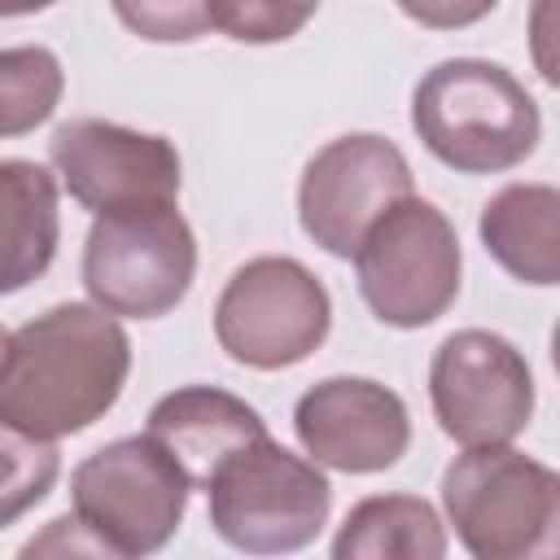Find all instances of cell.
<instances>
[{"label": "cell", "mask_w": 560, "mask_h": 560, "mask_svg": "<svg viewBox=\"0 0 560 560\" xmlns=\"http://www.w3.org/2000/svg\"><path fill=\"white\" fill-rule=\"evenodd\" d=\"M188 490L184 468L149 433L118 438L70 472L74 521L96 538L101 556L162 551L188 512Z\"/></svg>", "instance_id": "8992f818"}, {"label": "cell", "mask_w": 560, "mask_h": 560, "mask_svg": "<svg viewBox=\"0 0 560 560\" xmlns=\"http://www.w3.org/2000/svg\"><path fill=\"white\" fill-rule=\"evenodd\" d=\"M332 328V298L289 254H258L236 267L214 302V337L232 363L280 372L311 359Z\"/></svg>", "instance_id": "ba28073f"}, {"label": "cell", "mask_w": 560, "mask_h": 560, "mask_svg": "<svg viewBox=\"0 0 560 560\" xmlns=\"http://www.w3.org/2000/svg\"><path fill=\"white\" fill-rule=\"evenodd\" d=\"M48 158L66 192L92 214L179 197V153L153 131L105 118H70L52 131Z\"/></svg>", "instance_id": "8fae6325"}, {"label": "cell", "mask_w": 560, "mask_h": 560, "mask_svg": "<svg viewBox=\"0 0 560 560\" xmlns=\"http://www.w3.org/2000/svg\"><path fill=\"white\" fill-rule=\"evenodd\" d=\"M486 254L521 284L560 280V192L551 184H508L477 219Z\"/></svg>", "instance_id": "5bb4252c"}, {"label": "cell", "mask_w": 560, "mask_h": 560, "mask_svg": "<svg viewBox=\"0 0 560 560\" xmlns=\"http://www.w3.org/2000/svg\"><path fill=\"white\" fill-rule=\"evenodd\" d=\"M57 0H0V18H26V13H39Z\"/></svg>", "instance_id": "7402d4cb"}, {"label": "cell", "mask_w": 560, "mask_h": 560, "mask_svg": "<svg viewBox=\"0 0 560 560\" xmlns=\"http://www.w3.org/2000/svg\"><path fill=\"white\" fill-rule=\"evenodd\" d=\"M411 127L459 175L512 171L542 140L538 101L512 70L481 57L438 61L411 92Z\"/></svg>", "instance_id": "7a4b0ae2"}, {"label": "cell", "mask_w": 560, "mask_h": 560, "mask_svg": "<svg viewBox=\"0 0 560 560\" xmlns=\"http://www.w3.org/2000/svg\"><path fill=\"white\" fill-rule=\"evenodd\" d=\"M337 560H442L446 556V525L433 503L416 494H372L359 499L337 538Z\"/></svg>", "instance_id": "2e32d148"}, {"label": "cell", "mask_w": 560, "mask_h": 560, "mask_svg": "<svg viewBox=\"0 0 560 560\" xmlns=\"http://www.w3.org/2000/svg\"><path fill=\"white\" fill-rule=\"evenodd\" d=\"M293 433L319 468L368 477L394 468L411 446L407 402L368 376H328L293 407Z\"/></svg>", "instance_id": "7c38bea8"}, {"label": "cell", "mask_w": 560, "mask_h": 560, "mask_svg": "<svg viewBox=\"0 0 560 560\" xmlns=\"http://www.w3.org/2000/svg\"><path fill=\"white\" fill-rule=\"evenodd\" d=\"M114 18L149 44H188L210 31L206 0H109Z\"/></svg>", "instance_id": "ffe728a7"}, {"label": "cell", "mask_w": 560, "mask_h": 560, "mask_svg": "<svg viewBox=\"0 0 560 560\" xmlns=\"http://www.w3.org/2000/svg\"><path fill=\"white\" fill-rule=\"evenodd\" d=\"M197 276V236L175 201L101 210L83 241V289L118 319L175 311Z\"/></svg>", "instance_id": "5b68a950"}, {"label": "cell", "mask_w": 560, "mask_h": 560, "mask_svg": "<svg viewBox=\"0 0 560 560\" xmlns=\"http://www.w3.org/2000/svg\"><path fill=\"white\" fill-rule=\"evenodd\" d=\"M66 74L57 52L39 44L22 48H0V140L4 136H26L39 122L52 118L61 105Z\"/></svg>", "instance_id": "e0dca14e"}, {"label": "cell", "mask_w": 560, "mask_h": 560, "mask_svg": "<svg viewBox=\"0 0 560 560\" xmlns=\"http://www.w3.org/2000/svg\"><path fill=\"white\" fill-rule=\"evenodd\" d=\"M206 494L214 534L249 556L302 551L332 512V486L319 464L271 442V433L232 451L206 481Z\"/></svg>", "instance_id": "277c9868"}, {"label": "cell", "mask_w": 560, "mask_h": 560, "mask_svg": "<svg viewBox=\"0 0 560 560\" xmlns=\"http://www.w3.org/2000/svg\"><path fill=\"white\" fill-rule=\"evenodd\" d=\"M61 472V455L52 442L31 438L0 420V529L26 516L52 490Z\"/></svg>", "instance_id": "ac0fdd59"}, {"label": "cell", "mask_w": 560, "mask_h": 560, "mask_svg": "<svg viewBox=\"0 0 560 560\" xmlns=\"http://www.w3.org/2000/svg\"><path fill=\"white\" fill-rule=\"evenodd\" d=\"M429 402L451 442L503 446L529 429L534 372L508 337L490 328H459L433 350Z\"/></svg>", "instance_id": "9c48e42d"}, {"label": "cell", "mask_w": 560, "mask_h": 560, "mask_svg": "<svg viewBox=\"0 0 560 560\" xmlns=\"http://www.w3.org/2000/svg\"><path fill=\"white\" fill-rule=\"evenodd\" d=\"M4 350H9V332L0 328V363H4Z\"/></svg>", "instance_id": "603a6c76"}, {"label": "cell", "mask_w": 560, "mask_h": 560, "mask_svg": "<svg viewBox=\"0 0 560 560\" xmlns=\"http://www.w3.org/2000/svg\"><path fill=\"white\" fill-rule=\"evenodd\" d=\"M442 508L477 560L551 556L560 534V477L503 446H464L442 472Z\"/></svg>", "instance_id": "3957f363"}, {"label": "cell", "mask_w": 560, "mask_h": 560, "mask_svg": "<svg viewBox=\"0 0 560 560\" xmlns=\"http://www.w3.org/2000/svg\"><path fill=\"white\" fill-rule=\"evenodd\" d=\"M354 276L368 311L389 328H424L459 298V236L451 219L424 201H394L354 245Z\"/></svg>", "instance_id": "52a82bcc"}, {"label": "cell", "mask_w": 560, "mask_h": 560, "mask_svg": "<svg viewBox=\"0 0 560 560\" xmlns=\"http://www.w3.org/2000/svg\"><path fill=\"white\" fill-rule=\"evenodd\" d=\"M210 26L236 44H280L293 39L319 9V0H206Z\"/></svg>", "instance_id": "d6986e66"}, {"label": "cell", "mask_w": 560, "mask_h": 560, "mask_svg": "<svg viewBox=\"0 0 560 560\" xmlns=\"http://www.w3.org/2000/svg\"><path fill=\"white\" fill-rule=\"evenodd\" d=\"M131 341L96 302H57L9 332L0 363V420L57 442L92 429L122 394Z\"/></svg>", "instance_id": "6da1fadb"}, {"label": "cell", "mask_w": 560, "mask_h": 560, "mask_svg": "<svg viewBox=\"0 0 560 560\" xmlns=\"http://www.w3.org/2000/svg\"><path fill=\"white\" fill-rule=\"evenodd\" d=\"M57 179L26 158H0V298L39 280L57 258Z\"/></svg>", "instance_id": "9a60e30c"}, {"label": "cell", "mask_w": 560, "mask_h": 560, "mask_svg": "<svg viewBox=\"0 0 560 560\" xmlns=\"http://www.w3.org/2000/svg\"><path fill=\"white\" fill-rule=\"evenodd\" d=\"M144 433L166 446V455L184 468L192 490H206L214 468L232 451L258 442L267 433V424H262V416L245 398H236L228 389L184 385V389H175V394L153 402Z\"/></svg>", "instance_id": "4fadbf2b"}, {"label": "cell", "mask_w": 560, "mask_h": 560, "mask_svg": "<svg viewBox=\"0 0 560 560\" xmlns=\"http://www.w3.org/2000/svg\"><path fill=\"white\" fill-rule=\"evenodd\" d=\"M394 4L429 31H464L481 18H490V9L499 0H394Z\"/></svg>", "instance_id": "44dd1931"}, {"label": "cell", "mask_w": 560, "mask_h": 560, "mask_svg": "<svg viewBox=\"0 0 560 560\" xmlns=\"http://www.w3.org/2000/svg\"><path fill=\"white\" fill-rule=\"evenodd\" d=\"M411 197V166L385 136L354 131L328 140L302 171L298 223L332 258H350L359 236L394 206Z\"/></svg>", "instance_id": "30bf717a"}]
</instances>
